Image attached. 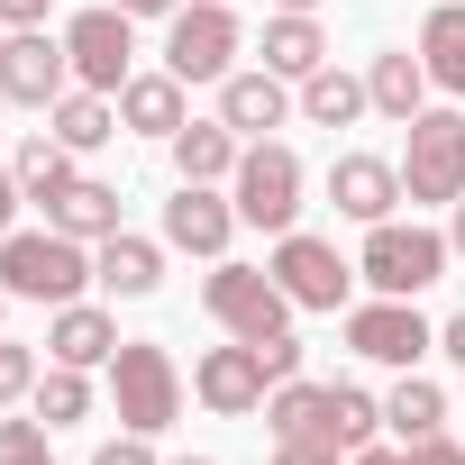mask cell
Instances as JSON below:
<instances>
[{
    "mask_svg": "<svg viewBox=\"0 0 465 465\" xmlns=\"http://www.w3.org/2000/svg\"><path fill=\"white\" fill-rule=\"evenodd\" d=\"M92 283H101V274H92V247L64 238V228H10V238H0V292H10V302L64 311V302H83Z\"/></svg>",
    "mask_w": 465,
    "mask_h": 465,
    "instance_id": "cell-1",
    "label": "cell"
},
{
    "mask_svg": "<svg viewBox=\"0 0 465 465\" xmlns=\"http://www.w3.org/2000/svg\"><path fill=\"white\" fill-rule=\"evenodd\" d=\"M447 265H456V247H447V228H429V219H374L365 247H356V283H374L392 302H420L429 283H447Z\"/></svg>",
    "mask_w": 465,
    "mask_h": 465,
    "instance_id": "cell-2",
    "label": "cell"
},
{
    "mask_svg": "<svg viewBox=\"0 0 465 465\" xmlns=\"http://www.w3.org/2000/svg\"><path fill=\"white\" fill-rule=\"evenodd\" d=\"M110 411H119V429L164 438V429L183 420V365H173V347L119 338V356H110Z\"/></svg>",
    "mask_w": 465,
    "mask_h": 465,
    "instance_id": "cell-3",
    "label": "cell"
},
{
    "mask_svg": "<svg viewBox=\"0 0 465 465\" xmlns=\"http://www.w3.org/2000/svg\"><path fill=\"white\" fill-rule=\"evenodd\" d=\"M401 201L411 210H456L465 201V110H420L401 137Z\"/></svg>",
    "mask_w": 465,
    "mask_h": 465,
    "instance_id": "cell-4",
    "label": "cell"
},
{
    "mask_svg": "<svg viewBox=\"0 0 465 465\" xmlns=\"http://www.w3.org/2000/svg\"><path fill=\"white\" fill-rule=\"evenodd\" d=\"M201 311H210L228 338H247V347H265V338L292 329V292H283L265 265H238V256H219V265L201 274Z\"/></svg>",
    "mask_w": 465,
    "mask_h": 465,
    "instance_id": "cell-5",
    "label": "cell"
},
{
    "mask_svg": "<svg viewBox=\"0 0 465 465\" xmlns=\"http://www.w3.org/2000/svg\"><path fill=\"white\" fill-rule=\"evenodd\" d=\"M302 192H311V173H302V155H292L283 137H256V146L238 155V173H228V201H238V219L265 228V238L302 228Z\"/></svg>",
    "mask_w": 465,
    "mask_h": 465,
    "instance_id": "cell-6",
    "label": "cell"
},
{
    "mask_svg": "<svg viewBox=\"0 0 465 465\" xmlns=\"http://www.w3.org/2000/svg\"><path fill=\"white\" fill-rule=\"evenodd\" d=\"M238 55H247V28H238V10L228 0H183V10L164 19V74H183V83H228L238 74Z\"/></svg>",
    "mask_w": 465,
    "mask_h": 465,
    "instance_id": "cell-7",
    "label": "cell"
},
{
    "mask_svg": "<svg viewBox=\"0 0 465 465\" xmlns=\"http://www.w3.org/2000/svg\"><path fill=\"white\" fill-rule=\"evenodd\" d=\"M265 274L292 292V311H338V320H347V302H356V265H347L329 238H311V228H283L274 256H265Z\"/></svg>",
    "mask_w": 465,
    "mask_h": 465,
    "instance_id": "cell-8",
    "label": "cell"
},
{
    "mask_svg": "<svg viewBox=\"0 0 465 465\" xmlns=\"http://www.w3.org/2000/svg\"><path fill=\"white\" fill-rule=\"evenodd\" d=\"M64 55H74V83L83 92H128V74H137V19L128 10H83V19H64Z\"/></svg>",
    "mask_w": 465,
    "mask_h": 465,
    "instance_id": "cell-9",
    "label": "cell"
},
{
    "mask_svg": "<svg viewBox=\"0 0 465 465\" xmlns=\"http://www.w3.org/2000/svg\"><path fill=\"white\" fill-rule=\"evenodd\" d=\"M347 347H356L365 365H392V374H411V365L438 347V329L420 320V302H392V292H374V302H347Z\"/></svg>",
    "mask_w": 465,
    "mask_h": 465,
    "instance_id": "cell-10",
    "label": "cell"
},
{
    "mask_svg": "<svg viewBox=\"0 0 465 465\" xmlns=\"http://www.w3.org/2000/svg\"><path fill=\"white\" fill-rule=\"evenodd\" d=\"M265 392H274V365H265V347H247V338H228V347H210V356L192 365V401H201L210 420H256Z\"/></svg>",
    "mask_w": 465,
    "mask_h": 465,
    "instance_id": "cell-11",
    "label": "cell"
},
{
    "mask_svg": "<svg viewBox=\"0 0 465 465\" xmlns=\"http://www.w3.org/2000/svg\"><path fill=\"white\" fill-rule=\"evenodd\" d=\"M64 92H74L64 37H46V28H10V37H0V101H10V110H55Z\"/></svg>",
    "mask_w": 465,
    "mask_h": 465,
    "instance_id": "cell-12",
    "label": "cell"
},
{
    "mask_svg": "<svg viewBox=\"0 0 465 465\" xmlns=\"http://www.w3.org/2000/svg\"><path fill=\"white\" fill-rule=\"evenodd\" d=\"M238 228H247V219H238V201H228V183H173V201H164V247H173V256L219 265Z\"/></svg>",
    "mask_w": 465,
    "mask_h": 465,
    "instance_id": "cell-13",
    "label": "cell"
},
{
    "mask_svg": "<svg viewBox=\"0 0 465 465\" xmlns=\"http://www.w3.org/2000/svg\"><path fill=\"white\" fill-rule=\"evenodd\" d=\"M329 201H338V219H356V228H374V219H401V155L347 146V155L329 164Z\"/></svg>",
    "mask_w": 465,
    "mask_h": 465,
    "instance_id": "cell-14",
    "label": "cell"
},
{
    "mask_svg": "<svg viewBox=\"0 0 465 465\" xmlns=\"http://www.w3.org/2000/svg\"><path fill=\"white\" fill-rule=\"evenodd\" d=\"M292 110H302V83H283V74H265V64H238V74L219 83V119L238 128L247 146H256V137H274Z\"/></svg>",
    "mask_w": 465,
    "mask_h": 465,
    "instance_id": "cell-15",
    "label": "cell"
},
{
    "mask_svg": "<svg viewBox=\"0 0 465 465\" xmlns=\"http://www.w3.org/2000/svg\"><path fill=\"white\" fill-rule=\"evenodd\" d=\"M110 356H119V320H110L101 302H64V311H46V365L110 374Z\"/></svg>",
    "mask_w": 465,
    "mask_h": 465,
    "instance_id": "cell-16",
    "label": "cell"
},
{
    "mask_svg": "<svg viewBox=\"0 0 465 465\" xmlns=\"http://www.w3.org/2000/svg\"><path fill=\"white\" fill-rule=\"evenodd\" d=\"M429 64H420V46H383L374 64H365V101H374V119H392V128H411L420 110H429Z\"/></svg>",
    "mask_w": 465,
    "mask_h": 465,
    "instance_id": "cell-17",
    "label": "cell"
},
{
    "mask_svg": "<svg viewBox=\"0 0 465 465\" xmlns=\"http://www.w3.org/2000/svg\"><path fill=\"white\" fill-rule=\"evenodd\" d=\"M183 92H192V83H183V74H164V64H155V74H128V92H119V128H128V137L173 146V128L192 119V101H183Z\"/></svg>",
    "mask_w": 465,
    "mask_h": 465,
    "instance_id": "cell-18",
    "label": "cell"
},
{
    "mask_svg": "<svg viewBox=\"0 0 465 465\" xmlns=\"http://www.w3.org/2000/svg\"><path fill=\"white\" fill-rule=\"evenodd\" d=\"M164 155H173V183H228L238 155H247V137L228 128V119H183Z\"/></svg>",
    "mask_w": 465,
    "mask_h": 465,
    "instance_id": "cell-19",
    "label": "cell"
},
{
    "mask_svg": "<svg viewBox=\"0 0 465 465\" xmlns=\"http://www.w3.org/2000/svg\"><path fill=\"white\" fill-rule=\"evenodd\" d=\"M92 274H101V292L146 302V292L164 283V238H137V228H119V238H101V247H92Z\"/></svg>",
    "mask_w": 465,
    "mask_h": 465,
    "instance_id": "cell-20",
    "label": "cell"
},
{
    "mask_svg": "<svg viewBox=\"0 0 465 465\" xmlns=\"http://www.w3.org/2000/svg\"><path fill=\"white\" fill-rule=\"evenodd\" d=\"M256 55H265V74H283V83H311V74L329 64V37H320V19H311V10H274Z\"/></svg>",
    "mask_w": 465,
    "mask_h": 465,
    "instance_id": "cell-21",
    "label": "cell"
},
{
    "mask_svg": "<svg viewBox=\"0 0 465 465\" xmlns=\"http://www.w3.org/2000/svg\"><path fill=\"white\" fill-rule=\"evenodd\" d=\"M46 228H64V238L101 247V238H119V192H110V183H92V173H74V183L46 201Z\"/></svg>",
    "mask_w": 465,
    "mask_h": 465,
    "instance_id": "cell-22",
    "label": "cell"
},
{
    "mask_svg": "<svg viewBox=\"0 0 465 465\" xmlns=\"http://www.w3.org/2000/svg\"><path fill=\"white\" fill-rule=\"evenodd\" d=\"M46 137H55V146H74V155H101V146L119 137V101H110V92H83V83H74V92H64V101L46 110Z\"/></svg>",
    "mask_w": 465,
    "mask_h": 465,
    "instance_id": "cell-23",
    "label": "cell"
},
{
    "mask_svg": "<svg viewBox=\"0 0 465 465\" xmlns=\"http://www.w3.org/2000/svg\"><path fill=\"white\" fill-rule=\"evenodd\" d=\"M420 64L447 101H465V0H429V28H420Z\"/></svg>",
    "mask_w": 465,
    "mask_h": 465,
    "instance_id": "cell-24",
    "label": "cell"
},
{
    "mask_svg": "<svg viewBox=\"0 0 465 465\" xmlns=\"http://www.w3.org/2000/svg\"><path fill=\"white\" fill-rule=\"evenodd\" d=\"M438 429H447V392L411 365V374L383 392V438H401V447H411V438H438Z\"/></svg>",
    "mask_w": 465,
    "mask_h": 465,
    "instance_id": "cell-25",
    "label": "cell"
},
{
    "mask_svg": "<svg viewBox=\"0 0 465 465\" xmlns=\"http://www.w3.org/2000/svg\"><path fill=\"white\" fill-rule=\"evenodd\" d=\"M265 429H274V447H283V438H329V383L283 374V383L265 392Z\"/></svg>",
    "mask_w": 465,
    "mask_h": 465,
    "instance_id": "cell-26",
    "label": "cell"
},
{
    "mask_svg": "<svg viewBox=\"0 0 465 465\" xmlns=\"http://www.w3.org/2000/svg\"><path fill=\"white\" fill-rule=\"evenodd\" d=\"M374 101H365V74H347V64H320L311 83H302V119L311 128H356Z\"/></svg>",
    "mask_w": 465,
    "mask_h": 465,
    "instance_id": "cell-27",
    "label": "cell"
},
{
    "mask_svg": "<svg viewBox=\"0 0 465 465\" xmlns=\"http://www.w3.org/2000/svg\"><path fill=\"white\" fill-rule=\"evenodd\" d=\"M92 401H101V392H92V374H83V365H46V374H37V392H28V411H37L46 429H83V420H92Z\"/></svg>",
    "mask_w": 465,
    "mask_h": 465,
    "instance_id": "cell-28",
    "label": "cell"
},
{
    "mask_svg": "<svg viewBox=\"0 0 465 465\" xmlns=\"http://www.w3.org/2000/svg\"><path fill=\"white\" fill-rule=\"evenodd\" d=\"M10 173H19V192H28L37 210H46V201H55V192L74 183V146H55V137L37 128V137H28V146L10 155Z\"/></svg>",
    "mask_w": 465,
    "mask_h": 465,
    "instance_id": "cell-29",
    "label": "cell"
},
{
    "mask_svg": "<svg viewBox=\"0 0 465 465\" xmlns=\"http://www.w3.org/2000/svg\"><path fill=\"white\" fill-rule=\"evenodd\" d=\"M365 438H383V392H365V383H329V447H365Z\"/></svg>",
    "mask_w": 465,
    "mask_h": 465,
    "instance_id": "cell-30",
    "label": "cell"
},
{
    "mask_svg": "<svg viewBox=\"0 0 465 465\" xmlns=\"http://www.w3.org/2000/svg\"><path fill=\"white\" fill-rule=\"evenodd\" d=\"M37 374H46V365H37V347H19V338H0V411H19V401L37 392Z\"/></svg>",
    "mask_w": 465,
    "mask_h": 465,
    "instance_id": "cell-31",
    "label": "cell"
},
{
    "mask_svg": "<svg viewBox=\"0 0 465 465\" xmlns=\"http://www.w3.org/2000/svg\"><path fill=\"white\" fill-rule=\"evenodd\" d=\"M46 438H55L46 420H0V465H55Z\"/></svg>",
    "mask_w": 465,
    "mask_h": 465,
    "instance_id": "cell-32",
    "label": "cell"
},
{
    "mask_svg": "<svg viewBox=\"0 0 465 465\" xmlns=\"http://www.w3.org/2000/svg\"><path fill=\"white\" fill-rule=\"evenodd\" d=\"M92 465H164V456H155V438L119 429V438H101V447H92Z\"/></svg>",
    "mask_w": 465,
    "mask_h": 465,
    "instance_id": "cell-33",
    "label": "cell"
},
{
    "mask_svg": "<svg viewBox=\"0 0 465 465\" xmlns=\"http://www.w3.org/2000/svg\"><path fill=\"white\" fill-rule=\"evenodd\" d=\"M274 465H347V447H329V438H283Z\"/></svg>",
    "mask_w": 465,
    "mask_h": 465,
    "instance_id": "cell-34",
    "label": "cell"
},
{
    "mask_svg": "<svg viewBox=\"0 0 465 465\" xmlns=\"http://www.w3.org/2000/svg\"><path fill=\"white\" fill-rule=\"evenodd\" d=\"M401 456H411V465H465V438H447V429H438V438H411Z\"/></svg>",
    "mask_w": 465,
    "mask_h": 465,
    "instance_id": "cell-35",
    "label": "cell"
},
{
    "mask_svg": "<svg viewBox=\"0 0 465 465\" xmlns=\"http://www.w3.org/2000/svg\"><path fill=\"white\" fill-rule=\"evenodd\" d=\"M19 201H28V192H19V173H10V155H0V238H10V228H19Z\"/></svg>",
    "mask_w": 465,
    "mask_h": 465,
    "instance_id": "cell-36",
    "label": "cell"
},
{
    "mask_svg": "<svg viewBox=\"0 0 465 465\" xmlns=\"http://www.w3.org/2000/svg\"><path fill=\"white\" fill-rule=\"evenodd\" d=\"M438 356L465 374V311H447V320H438Z\"/></svg>",
    "mask_w": 465,
    "mask_h": 465,
    "instance_id": "cell-37",
    "label": "cell"
},
{
    "mask_svg": "<svg viewBox=\"0 0 465 465\" xmlns=\"http://www.w3.org/2000/svg\"><path fill=\"white\" fill-rule=\"evenodd\" d=\"M55 0H0V28H46Z\"/></svg>",
    "mask_w": 465,
    "mask_h": 465,
    "instance_id": "cell-38",
    "label": "cell"
},
{
    "mask_svg": "<svg viewBox=\"0 0 465 465\" xmlns=\"http://www.w3.org/2000/svg\"><path fill=\"white\" fill-rule=\"evenodd\" d=\"M347 465H411V456H401V438H365Z\"/></svg>",
    "mask_w": 465,
    "mask_h": 465,
    "instance_id": "cell-39",
    "label": "cell"
},
{
    "mask_svg": "<svg viewBox=\"0 0 465 465\" xmlns=\"http://www.w3.org/2000/svg\"><path fill=\"white\" fill-rule=\"evenodd\" d=\"M110 10H128V19H173L183 0H110Z\"/></svg>",
    "mask_w": 465,
    "mask_h": 465,
    "instance_id": "cell-40",
    "label": "cell"
},
{
    "mask_svg": "<svg viewBox=\"0 0 465 465\" xmlns=\"http://www.w3.org/2000/svg\"><path fill=\"white\" fill-rule=\"evenodd\" d=\"M447 247H456V265H465V201L447 210Z\"/></svg>",
    "mask_w": 465,
    "mask_h": 465,
    "instance_id": "cell-41",
    "label": "cell"
},
{
    "mask_svg": "<svg viewBox=\"0 0 465 465\" xmlns=\"http://www.w3.org/2000/svg\"><path fill=\"white\" fill-rule=\"evenodd\" d=\"M274 10H311V19H320V0H274Z\"/></svg>",
    "mask_w": 465,
    "mask_h": 465,
    "instance_id": "cell-42",
    "label": "cell"
},
{
    "mask_svg": "<svg viewBox=\"0 0 465 465\" xmlns=\"http://www.w3.org/2000/svg\"><path fill=\"white\" fill-rule=\"evenodd\" d=\"M0 338H10V292H0Z\"/></svg>",
    "mask_w": 465,
    "mask_h": 465,
    "instance_id": "cell-43",
    "label": "cell"
},
{
    "mask_svg": "<svg viewBox=\"0 0 465 465\" xmlns=\"http://www.w3.org/2000/svg\"><path fill=\"white\" fill-rule=\"evenodd\" d=\"M173 465H210V456H173Z\"/></svg>",
    "mask_w": 465,
    "mask_h": 465,
    "instance_id": "cell-44",
    "label": "cell"
},
{
    "mask_svg": "<svg viewBox=\"0 0 465 465\" xmlns=\"http://www.w3.org/2000/svg\"><path fill=\"white\" fill-rule=\"evenodd\" d=\"M228 10H238V0H228Z\"/></svg>",
    "mask_w": 465,
    "mask_h": 465,
    "instance_id": "cell-45",
    "label": "cell"
},
{
    "mask_svg": "<svg viewBox=\"0 0 465 465\" xmlns=\"http://www.w3.org/2000/svg\"><path fill=\"white\" fill-rule=\"evenodd\" d=\"M0 37H10V28H0Z\"/></svg>",
    "mask_w": 465,
    "mask_h": 465,
    "instance_id": "cell-46",
    "label": "cell"
},
{
    "mask_svg": "<svg viewBox=\"0 0 465 465\" xmlns=\"http://www.w3.org/2000/svg\"><path fill=\"white\" fill-rule=\"evenodd\" d=\"M0 110H10V101H0Z\"/></svg>",
    "mask_w": 465,
    "mask_h": 465,
    "instance_id": "cell-47",
    "label": "cell"
}]
</instances>
